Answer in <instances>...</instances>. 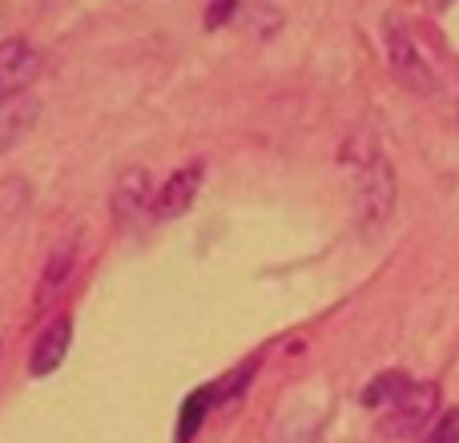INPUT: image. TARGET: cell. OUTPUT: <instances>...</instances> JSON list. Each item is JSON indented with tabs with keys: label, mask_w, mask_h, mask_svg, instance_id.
<instances>
[{
	"label": "cell",
	"mask_w": 459,
	"mask_h": 443,
	"mask_svg": "<svg viewBox=\"0 0 459 443\" xmlns=\"http://www.w3.org/2000/svg\"><path fill=\"white\" fill-rule=\"evenodd\" d=\"M37 117H40V101H37V97H29V93L0 97V153L13 150V145L21 142L32 126H37Z\"/></svg>",
	"instance_id": "ba28073f"
},
{
	"label": "cell",
	"mask_w": 459,
	"mask_h": 443,
	"mask_svg": "<svg viewBox=\"0 0 459 443\" xmlns=\"http://www.w3.org/2000/svg\"><path fill=\"white\" fill-rule=\"evenodd\" d=\"M234 4H238V0H210V13H206V29H218V24H226L230 16H234Z\"/></svg>",
	"instance_id": "4fadbf2b"
},
{
	"label": "cell",
	"mask_w": 459,
	"mask_h": 443,
	"mask_svg": "<svg viewBox=\"0 0 459 443\" xmlns=\"http://www.w3.org/2000/svg\"><path fill=\"white\" fill-rule=\"evenodd\" d=\"M202 178H206V166H202V161H190L186 169H178V174L158 190V210H153V214L166 218V222L169 218H182L186 210L194 206V198H198Z\"/></svg>",
	"instance_id": "52a82bcc"
},
{
	"label": "cell",
	"mask_w": 459,
	"mask_h": 443,
	"mask_svg": "<svg viewBox=\"0 0 459 443\" xmlns=\"http://www.w3.org/2000/svg\"><path fill=\"white\" fill-rule=\"evenodd\" d=\"M158 194L150 186V174L145 169H126L113 186V218H117L121 230H137L145 218H158Z\"/></svg>",
	"instance_id": "277c9868"
},
{
	"label": "cell",
	"mask_w": 459,
	"mask_h": 443,
	"mask_svg": "<svg viewBox=\"0 0 459 443\" xmlns=\"http://www.w3.org/2000/svg\"><path fill=\"white\" fill-rule=\"evenodd\" d=\"M40 53L24 37L0 40V97H21L37 81Z\"/></svg>",
	"instance_id": "5b68a950"
},
{
	"label": "cell",
	"mask_w": 459,
	"mask_h": 443,
	"mask_svg": "<svg viewBox=\"0 0 459 443\" xmlns=\"http://www.w3.org/2000/svg\"><path fill=\"white\" fill-rule=\"evenodd\" d=\"M436 412H439V387L436 383H415V387L387 412L383 431H387L391 439H411L428 428Z\"/></svg>",
	"instance_id": "3957f363"
},
{
	"label": "cell",
	"mask_w": 459,
	"mask_h": 443,
	"mask_svg": "<svg viewBox=\"0 0 459 443\" xmlns=\"http://www.w3.org/2000/svg\"><path fill=\"white\" fill-rule=\"evenodd\" d=\"M411 387H415V383L407 379L403 371H383L379 379H371L363 387V407H387V404L395 407Z\"/></svg>",
	"instance_id": "30bf717a"
},
{
	"label": "cell",
	"mask_w": 459,
	"mask_h": 443,
	"mask_svg": "<svg viewBox=\"0 0 459 443\" xmlns=\"http://www.w3.org/2000/svg\"><path fill=\"white\" fill-rule=\"evenodd\" d=\"M387 61H391L395 81L403 89H411V93L428 97V93H436V89H439L436 73H431V65L423 61L415 37L407 32V24H399V21H387Z\"/></svg>",
	"instance_id": "7a4b0ae2"
},
{
	"label": "cell",
	"mask_w": 459,
	"mask_h": 443,
	"mask_svg": "<svg viewBox=\"0 0 459 443\" xmlns=\"http://www.w3.org/2000/svg\"><path fill=\"white\" fill-rule=\"evenodd\" d=\"M423 443H459V407H452V412L439 415V420L428 428Z\"/></svg>",
	"instance_id": "7c38bea8"
},
{
	"label": "cell",
	"mask_w": 459,
	"mask_h": 443,
	"mask_svg": "<svg viewBox=\"0 0 459 443\" xmlns=\"http://www.w3.org/2000/svg\"><path fill=\"white\" fill-rule=\"evenodd\" d=\"M69 343H73V323L69 315H56L53 323L40 331L37 347H32L29 355V371L37 375V379H45V375H53L56 367L65 363V355H69Z\"/></svg>",
	"instance_id": "8992f818"
},
{
	"label": "cell",
	"mask_w": 459,
	"mask_h": 443,
	"mask_svg": "<svg viewBox=\"0 0 459 443\" xmlns=\"http://www.w3.org/2000/svg\"><path fill=\"white\" fill-rule=\"evenodd\" d=\"M73 262H77V234L61 238V242L53 246V254H48L45 274H40V286H37V310H45L48 302L56 299V291H61V286L69 282Z\"/></svg>",
	"instance_id": "9c48e42d"
},
{
	"label": "cell",
	"mask_w": 459,
	"mask_h": 443,
	"mask_svg": "<svg viewBox=\"0 0 459 443\" xmlns=\"http://www.w3.org/2000/svg\"><path fill=\"white\" fill-rule=\"evenodd\" d=\"M214 399H222V387H202L186 399L182 420H178V443H190L198 436V428H202V420H206V412L214 407Z\"/></svg>",
	"instance_id": "8fae6325"
},
{
	"label": "cell",
	"mask_w": 459,
	"mask_h": 443,
	"mask_svg": "<svg viewBox=\"0 0 459 443\" xmlns=\"http://www.w3.org/2000/svg\"><path fill=\"white\" fill-rule=\"evenodd\" d=\"M355 210L363 226H379L395 210V169L379 153H371L355 174Z\"/></svg>",
	"instance_id": "6da1fadb"
}]
</instances>
